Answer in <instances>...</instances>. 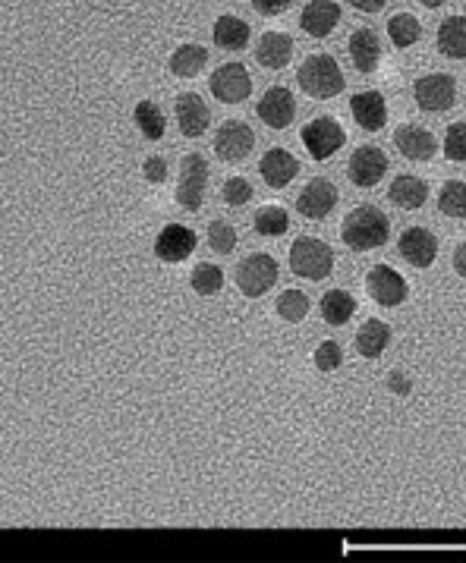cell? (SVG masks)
I'll return each instance as SVG.
<instances>
[{"mask_svg":"<svg viewBox=\"0 0 466 563\" xmlns=\"http://www.w3.org/2000/svg\"><path fill=\"white\" fill-rule=\"evenodd\" d=\"M388 35L397 48H413L416 41L422 38V26H419V19L410 16V13H397L391 16V23H388Z\"/></svg>","mask_w":466,"mask_h":563,"instance_id":"cell-33","label":"cell"},{"mask_svg":"<svg viewBox=\"0 0 466 563\" xmlns=\"http://www.w3.org/2000/svg\"><path fill=\"white\" fill-rule=\"evenodd\" d=\"M366 290L369 296L378 302L381 309H394L400 302L407 299V280L400 277L391 265H375L369 274H366Z\"/></svg>","mask_w":466,"mask_h":563,"instance_id":"cell-12","label":"cell"},{"mask_svg":"<svg viewBox=\"0 0 466 563\" xmlns=\"http://www.w3.org/2000/svg\"><path fill=\"white\" fill-rule=\"evenodd\" d=\"M438 51L451 60L466 57V16H448L438 26Z\"/></svg>","mask_w":466,"mask_h":563,"instance_id":"cell-26","label":"cell"},{"mask_svg":"<svg viewBox=\"0 0 466 563\" xmlns=\"http://www.w3.org/2000/svg\"><path fill=\"white\" fill-rule=\"evenodd\" d=\"M438 208L441 214H448L454 221H466V183L463 180L444 183L438 192Z\"/></svg>","mask_w":466,"mask_h":563,"instance_id":"cell-31","label":"cell"},{"mask_svg":"<svg viewBox=\"0 0 466 563\" xmlns=\"http://www.w3.org/2000/svg\"><path fill=\"white\" fill-rule=\"evenodd\" d=\"M347 4L359 13H378L381 7L388 4V0H347Z\"/></svg>","mask_w":466,"mask_h":563,"instance_id":"cell-42","label":"cell"},{"mask_svg":"<svg viewBox=\"0 0 466 563\" xmlns=\"http://www.w3.org/2000/svg\"><path fill=\"white\" fill-rule=\"evenodd\" d=\"M252 227H256L259 236H271V240H278V236H284L287 227H290V214L281 205H265V208L256 211Z\"/></svg>","mask_w":466,"mask_h":563,"instance_id":"cell-30","label":"cell"},{"mask_svg":"<svg viewBox=\"0 0 466 563\" xmlns=\"http://www.w3.org/2000/svg\"><path fill=\"white\" fill-rule=\"evenodd\" d=\"M196 246H199L196 230H189L183 224H167L155 240V255L167 265H180L196 252Z\"/></svg>","mask_w":466,"mask_h":563,"instance_id":"cell-14","label":"cell"},{"mask_svg":"<svg viewBox=\"0 0 466 563\" xmlns=\"http://www.w3.org/2000/svg\"><path fill=\"white\" fill-rule=\"evenodd\" d=\"M211 38H215V45L224 51H243L249 45V23L240 16H218L215 19V29H211Z\"/></svg>","mask_w":466,"mask_h":563,"instance_id":"cell-25","label":"cell"},{"mask_svg":"<svg viewBox=\"0 0 466 563\" xmlns=\"http://www.w3.org/2000/svg\"><path fill=\"white\" fill-rule=\"evenodd\" d=\"M422 7H429V10H438L441 4H448V0H419Z\"/></svg>","mask_w":466,"mask_h":563,"instance_id":"cell-44","label":"cell"},{"mask_svg":"<svg viewBox=\"0 0 466 563\" xmlns=\"http://www.w3.org/2000/svg\"><path fill=\"white\" fill-rule=\"evenodd\" d=\"M341 23V4L334 0H309L300 13V29L309 38H328Z\"/></svg>","mask_w":466,"mask_h":563,"instance_id":"cell-18","label":"cell"},{"mask_svg":"<svg viewBox=\"0 0 466 563\" xmlns=\"http://www.w3.org/2000/svg\"><path fill=\"white\" fill-rule=\"evenodd\" d=\"M309 296L303 290H284L278 296V302H274V309H278V315L287 321V324H300L306 315H309Z\"/></svg>","mask_w":466,"mask_h":563,"instance_id":"cell-34","label":"cell"},{"mask_svg":"<svg viewBox=\"0 0 466 563\" xmlns=\"http://www.w3.org/2000/svg\"><path fill=\"white\" fill-rule=\"evenodd\" d=\"M385 173H388V155L378 145H359L350 155L347 177L356 189L378 186L381 180H385Z\"/></svg>","mask_w":466,"mask_h":563,"instance_id":"cell-8","label":"cell"},{"mask_svg":"<svg viewBox=\"0 0 466 563\" xmlns=\"http://www.w3.org/2000/svg\"><path fill=\"white\" fill-rule=\"evenodd\" d=\"M394 145L400 155L407 161H416V164H426L438 155V139L426 126H416V123H400L394 129Z\"/></svg>","mask_w":466,"mask_h":563,"instance_id":"cell-13","label":"cell"},{"mask_svg":"<svg viewBox=\"0 0 466 563\" xmlns=\"http://www.w3.org/2000/svg\"><path fill=\"white\" fill-rule=\"evenodd\" d=\"M259 173L262 180L271 186V189H284L296 180V173H300V161H296L287 148H271L262 155L259 161Z\"/></svg>","mask_w":466,"mask_h":563,"instance_id":"cell-20","label":"cell"},{"mask_svg":"<svg viewBox=\"0 0 466 563\" xmlns=\"http://www.w3.org/2000/svg\"><path fill=\"white\" fill-rule=\"evenodd\" d=\"M454 271L466 280V240L457 243V249H454Z\"/></svg>","mask_w":466,"mask_h":563,"instance_id":"cell-43","label":"cell"},{"mask_svg":"<svg viewBox=\"0 0 466 563\" xmlns=\"http://www.w3.org/2000/svg\"><path fill=\"white\" fill-rule=\"evenodd\" d=\"M334 208H337V186L328 180L306 183L300 199H296V211H300L306 221H325Z\"/></svg>","mask_w":466,"mask_h":563,"instance_id":"cell-15","label":"cell"},{"mask_svg":"<svg viewBox=\"0 0 466 563\" xmlns=\"http://www.w3.org/2000/svg\"><path fill=\"white\" fill-rule=\"evenodd\" d=\"M296 82H300V89L309 95V98H334L344 92V73H341V63L328 54H312L303 60V67L296 70Z\"/></svg>","mask_w":466,"mask_h":563,"instance_id":"cell-2","label":"cell"},{"mask_svg":"<svg viewBox=\"0 0 466 563\" xmlns=\"http://www.w3.org/2000/svg\"><path fill=\"white\" fill-rule=\"evenodd\" d=\"M205 63H208V51L202 45H180L171 54V73L177 79H193L205 70Z\"/></svg>","mask_w":466,"mask_h":563,"instance_id":"cell-28","label":"cell"},{"mask_svg":"<svg viewBox=\"0 0 466 563\" xmlns=\"http://www.w3.org/2000/svg\"><path fill=\"white\" fill-rule=\"evenodd\" d=\"M391 343V328L381 318H366L363 328L356 331V353L363 359H378Z\"/></svg>","mask_w":466,"mask_h":563,"instance_id":"cell-24","label":"cell"},{"mask_svg":"<svg viewBox=\"0 0 466 563\" xmlns=\"http://www.w3.org/2000/svg\"><path fill=\"white\" fill-rule=\"evenodd\" d=\"M189 287H193L199 296H215V293H221V287H224V271H221V265H215V262L196 265L193 274H189Z\"/></svg>","mask_w":466,"mask_h":563,"instance_id":"cell-32","label":"cell"},{"mask_svg":"<svg viewBox=\"0 0 466 563\" xmlns=\"http://www.w3.org/2000/svg\"><path fill=\"white\" fill-rule=\"evenodd\" d=\"M256 148V133L243 120H224L215 133V155L224 164H240L246 161L249 151Z\"/></svg>","mask_w":466,"mask_h":563,"instance_id":"cell-9","label":"cell"},{"mask_svg":"<svg viewBox=\"0 0 466 563\" xmlns=\"http://www.w3.org/2000/svg\"><path fill=\"white\" fill-rule=\"evenodd\" d=\"M413 95L426 114H444V111H451L457 101V82L448 73H429V76L416 79Z\"/></svg>","mask_w":466,"mask_h":563,"instance_id":"cell-7","label":"cell"},{"mask_svg":"<svg viewBox=\"0 0 466 563\" xmlns=\"http://www.w3.org/2000/svg\"><path fill=\"white\" fill-rule=\"evenodd\" d=\"M350 114L353 120L366 129V133H378V129H385L388 123V104H385V95L369 89V92H356L350 98Z\"/></svg>","mask_w":466,"mask_h":563,"instance_id":"cell-19","label":"cell"},{"mask_svg":"<svg viewBox=\"0 0 466 563\" xmlns=\"http://www.w3.org/2000/svg\"><path fill=\"white\" fill-rule=\"evenodd\" d=\"M341 236L347 249L353 252H369V249H378L388 243L391 236V221L385 211H378L372 205H359L353 208L344 224H341Z\"/></svg>","mask_w":466,"mask_h":563,"instance_id":"cell-1","label":"cell"},{"mask_svg":"<svg viewBox=\"0 0 466 563\" xmlns=\"http://www.w3.org/2000/svg\"><path fill=\"white\" fill-rule=\"evenodd\" d=\"M208 189V161L202 155H186L180 161V177H177V205L183 211H199L205 202Z\"/></svg>","mask_w":466,"mask_h":563,"instance_id":"cell-6","label":"cell"},{"mask_svg":"<svg viewBox=\"0 0 466 563\" xmlns=\"http://www.w3.org/2000/svg\"><path fill=\"white\" fill-rule=\"evenodd\" d=\"M293 7V0H252V10L259 16H281Z\"/></svg>","mask_w":466,"mask_h":563,"instance_id":"cell-40","label":"cell"},{"mask_svg":"<svg viewBox=\"0 0 466 563\" xmlns=\"http://www.w3.org/2000/svg\"><path fill=\"white\" fill-rule=\"evenodd\" d=\"M388 199L404 208V211H419L429 199V183L413 177V173H400V177L391 180V189H388Z\"/></svg>","mask_w":466,"mask_h":563,"instance_id":"cell-21","label":"cell"},{"mask_svg":"<svg viewBox=\"0 0 466 563\" xmlns=\"http://www.w3.org/2000/svg\"><path fill=\"white\" fill-rule=\"evenodd\" d=\"M221 199H224L230 208H243V205H249V202H252V183L243 180V177H230V180H224V186H221Z\"/></svg>","mask_w":466,"mask_h":563,"instance_id":"cell-38","label":"cell"},{"mask_svg":"<svg viewBox=\"0 0 466 563\" xmlns=\"http://www.w3.org/2000/svg\"><path fill=\"white\" fill-rule=\"evenodd\" d=\"M388 391L400 394V397H407L413 391V384L404 372H388Z\"/></svg>","mask_w":466,"mask_h":563,"instance_id":"cell-41","label":"cell"},{"mask_svg":"<svg viewBox=\"0 0 466 563\" xmlns=\"http://www.w3.org/2000/svg\"><path fill=\"white\" fill-rule=\"evenodd\" d=\"M142 177L152 183V186H161L167 180V161L161 155H152V158H145L142 164Z\"/></svg>","mask_w":466,"mask_h":563,"instance_id":"cell-39","label":"cell"},{"mask_svg":"<svg viewBox=\"0 0 466 563\" xmlns=\"http://www.w3.org/2000/svg\"><path fill=\"white\" fill-rule=\"evenodd\" d=\"M256 114L265 126L271 129H287L296 117V101H293V92L284 89V85H274V89H268L259 104H256Z\"/></svg>","mask_w":466,"mask_h":563,"instance_id":"cell-17","label":"cell"},{"mask_svg":"<svg viewBox=\"0 0 466 563\" xmlns=\"http://www.w3.org/2000/svg\"><path fill=\"white\" fill-rule=\"evenodd\" d=\"M293 57V38L284 32H265L256 45V60L265 70H284Z\"/></svg>","mask_w":466,"mask_h":563,"instance_id":"cell-22","label":"cell"},{"mask_svg":"<svg viewBox=\"0 0 466 563\" xmlns=\"http://www.w3.org/2000/svg\"><path fill=\"white\" fill-rule=\"evenodd\" d=\"M300 139L315 161H328L334 151H341V145L347 142V133L334 117H315L300 129Z\"/></svg>","mask_w":466,"mask_h":563,"instance_id":"cell-5","label":"cell"},{"mask_svg":"<svg viewBox=\"0 0 466 563\" xmlns=\"http://www.w3.org/2000/svg\"><path fill=\"white\" fill-rule=\"evenodd\" d=\"M208 246L215 255H230L237 249V230L227 221H211L208 224Z\"/></svg>","mask_w":466,"mask_h":563,"instance_id":"cell-35","label":"cell"},{"mask_svg":"<svg viewBox=\"0 0 466 563\" xmlns=\"http://www.w3.org/2000/svg\"><path fill=\"white\" fill-rule=\"evenodd\" d=\"M319 312L331 328H344V324L356 315V299L347 290H328L319 302Z\"/></svg>","mask_w":466,"mask_h":563,"instance_id":"cell-27","label":"cell"},{"mask_svg":"<svg viewBox=\"0 0 466 563\" xmlns=\"http://www.w3.org/2000/svg\"><path fill=\"white\" fill-rule=\"evenodd\" d=\"M350 60L359 73H375L381 63V41L372 29H356L350 35Z\"/></svg>","mask_w":466,"mask_h":563,"instance_id":"cell-23","label":"cell"},{"mask_svg":"<svg viewBox=\"0 0 466 563\" xmlns=\"http://www.w3.org/2000/svg\"><path fill=\"white\" fill-rule=\"evenodd\" d=\"M208 89L221 104H240L252 95V76L243 63H224L208 79Z\"/></svg>","mask_w":466,"mask_h":563,"instance_id":"cell-10","label":"cell"},{"mask_svg":"<svg viewBox=\"0 0 466 563\" xmlns=\"http://www.w3.org/2000/svg\"><path fill=\"white\" fill-rule=\"evenodd\" d=\"M341 365H344V350L337 340H325L315 346V368H319V372H337Z\"/></svg>","mask_w":466,"mask_h":563,"instance_id":"cell-37","label":"cell"},{"mask_svg":"<svg viewBox=\"0 0 466 563\" xmlns=\"http://www.w3.org/2000/svg\"><path fill=\"white\" fill-rule=\"evenodd\" d=\"M397 252L410 268H432L438 258V236L426 227H407L397 240Z\"/></svg>","mask_w":466,"mask_h":563,"instance_id":"cell-11","label":"cell"},{"mask_svg":"<svg viewBox=\"0 0 466 563\" xmlns=\"http://www.w3.org/2000/svg\"><path fill=\"white\" fill-rule=\"evenodd\" d=\"M278 284V262L265 252H252L237 265V287L243 296L259 299Z\"/></svg>","mask_w":466,"mask_h":563,"instance_id":"cell-4","label":"cell"},{"mask_svg":"<svg viewBox=\"0 0 466 563\" xmlns=\"http://www.w3.org/2000/svg\"><path fill=\"white\" fill-rule=\"evenodd\" d=\"M174 111H177V126L186 139H199L205 136V129L211 126V111L208 104L202 101V95L196 92H180L174 101Z\"/></svg>","mask_w":466,"mask_h":563,"instance_id":"cell-16","label":"cell"},{"mask_svg":"<svg viewBox=\"0 0 466 563\" xmlns=\"http://www.w3.org/2000/svg\"><path fill=\"white\" fill-rule=\"evenodd\" d=\"M133 120H136L139 133H142L148 142L164 139L167 123H164V111H161V107H158L155 101H139V104H136V111H133Z\"/></svg>","mask_w":466,"mask_h":563,"instance_id":"cell-29","label":"cell"},{"mask_svg":"<svg viewBox=\"0 0 466 563\" xmlns=\"http://www.w3.org/2000/svg\"><path fill=\"white\" fill-rule=\"evenodd\" d=\"M444 158L454 164H466V120L448 126V133H444Z\"/></svg>","mask_w":466,"mask_h":563,"instance_id":"cell-36","label":"cell"},{"mask_svg":"<svg viewBox=\"0 0 466 563\" xmlns=\"http://www.w3.org/2000/svg\"><path fill=\"white\" fill-rule=\"evenodd\" d=\"M290 271L303 280H325L334 271V252L325 240L300 236L290 246Z\"/></svg>","mask_w":466,"mask_h":563,"instance_id":"cell-3","label":"cell"}]
</instances>
